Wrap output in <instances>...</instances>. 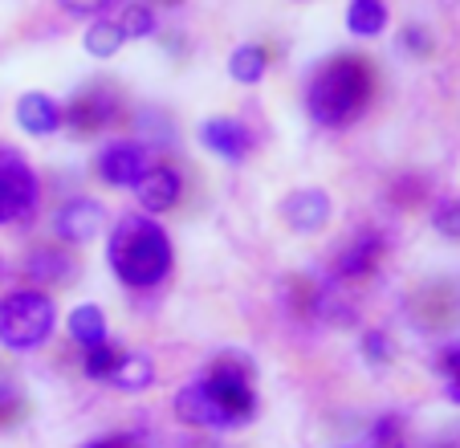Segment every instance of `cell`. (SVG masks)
Segmentation results:
<instances>
[{
    "instance_id": "cell-1",
    "label": "cell",
    "mask_w": 460,
    "mask_h": 448,
    "mask_svg": "<svg viewBox=\"0 0 460 448\" xmlns=\"http://www.w3.org/2000/svg\"><path fill=\"white\" fill-rule=\"evenodd\" d=\"M375 94V74L363 58L355 53H334L314 69L310 86H305V111L318 127L342 130L350 122H358L371 106Z\"/></svg>"
},
{
    "instance_id": "cell-2",
    "label": "cell",
    "mask_w": 460,
    "mask_h": 448,
    "mask_svg": "<svg viewBox=\"0 0 460 448\" xmlns=\"http://www.w3.org/2000/svg\"><path fill=\"white\" fill-rule=\"evenodd\" d=\"M172 237L167 228L147 212H127L111 228L106 241V261H111L114 277L130 290H155L172 273Z\"/></svg>"
},
{
    "instance_id": "cell-3",
    "label": "cell",
    "mask_w": 460,
    "mask_h": 448,
    "mask_svg": "<svg viewBox=\"0 0 460 448\" xmlns=\"http://www.w3.org/2000/svg\"><path fill=\"white\" fill-rule=\"evenodd\" d=\"M58 330V302L45 290H13L0 298V346L9 351H37Z\"/></svg>"
},
{
    "instance_id": "cell-4",
    "label": "cell",
    "mask_w": 460,
    "mask_h": 448,
    "mask_svg": "<svg viewBox=\"0 0 460 448\" xmlns=\"http://www.w3.org/2000/svg\"><path fill=\"white\" fill-rule=\"evenodd\" d=\"M41 204V180L17 147L0 143V224L29 220Z\"/></svg>"
},
{
    "instance_id": "cell-5",
    "label": "cell",
    "mask_w": 460,
    "mask_h": 448,
    "mask_svg": "<svg viewBox=\"0 0 460 448\" xmlns=\"http://www.w3.org/2000/svg\"><path fill=\"white\" fill-rule=\"evenodd\" d=\"M208 388L217 391V399L225 404V412L233 416V424H249L257 416V391H252V380H249V367L241 359H220L217 367L204 375Z\"/></svg>"
},
{
    "instance_id": "cell-6",
    "label": "cell",
    "mask_w": 460,
    "mask_h": 448,
    "mask_svg": "<svg viewBox=\"0 0 460 448\" xmlns=\"http://www.w3.org/2000/svg\"><path fill=\"white\" fill-rule=\"evenodd\" d=\"M122 114V103L114 90L106 86H86L70 98V106H61V122H70V130L78 135H90V130H102L114 127Z\"/></svg>"
},
{
    "instance_id": "cell-7",
    "label": "cell",
    "mask_w": 460,
    "mask_h": 448,
    "mask_svg": "<svg viewBox=\"0 0 460 448\" xmlns=\"http://www.w3.org/2000/svg\"><path fill=\"white\" fill-rule=\"evenodd\" d=\"M147 167H151L147 147L135 143V139H114V143H106L94 159L98 180L111 184V188H135V180H139Z\"/></svg>"
},
{
    "instance_id": "cell-8",
    "label": "cell",
    "mask_w": 460,
    "mask_h": 448,
    "mask_svg": "<svg viewBox=\"0 0 460 448\" xmlns=\"http://www.w3.org/2000/svg\"><path fill=\"white\" fill-rule=\"evenodd\" d=\"M175 416H180L183 424H191V428H212V432H228L236 428L233 416L225 412V404L217 399V391L208 388V380H191L180 388V396H175Z\"/></svg>"
},
{
    "instance_id": "cell-9",
    "label": "cell",
    "mask_w": 460,
    "mask_h": 448,
    "mask_svg": "<svg viewBox=\"0 0 460 448\" xmlns=\"http://www.w3.org/2000/svg\"><path fill=\"white\" fill-rule=\"evenodd\" d=\"M196 135H200V147H204V151H212V156L225 159V164H244V159L252 156V147H257L252 130L244 127L241 119H228V114L204 119Z\"/></svg>"
},
{
    "instance_id": "cell-10",
    "label": "cell",
    "mask_w": 460,
    "mask_h": 448,
    "mask_svg": "<svg viewBox=\"0 0 460 448\" xmlns=\"http://www.w3.org/2000/svg\"><path fill=\"white\" fill-rule=\"evenodd\" d=\"M106 224V208L98 204V200H66V204L58 208V216H53V233H58V241L66 245H90L98 233H102Z\"/></svg>"
},
{
    "instance_id": "cell-11",
    "label": "cell",
    "mask_w": 460,
    "mask_h": 448,
    "mask_svg": "<svg viewBox=\"0 0 460 448\" xmlns=\"http://www.w3.org/2000/svg\"><path fill=\"white\" fill-rule=\"evenodd\" d=\"M135 200H139V208L147 216L172 212L183 200V175L175 172L172 164H151L147 172L135 180Z\"/></svg>"
},
{
    "instance_id": "cell-12",
    "label": "cell",
    "mask_w": 460,
    "mask_h": 448,
    "mask_svg": "<svg viewBox=\"0 0 460 448\" xmlns=\"http://www.w3.org/2000/svg\"><path fill=\"white\" fill-rule=\"evenodd\" d=\"M281 216H286V224L294 228V233L310 237V233H322V228L331 224L334 204L322 188H297L281 200Z\"/></svg>"
},
{
    "instance_id": "cell-13",
    "label": "cell",
    "mask_w": 460,
    "mask_h": 448,
    "mask_svg": "<svg viewBox=\"0 0 460 448\" xmlns=\"http://www.w3.org/2000/svg\"><path fill=\"white\" fill-rule=\"evenodd\" d=\"M383 249H387V237H383L379 228H358V233L339 249V257H334V277H342V282L367 277L375 265H379Z\"/></svg>"
},
{
    "instance_id": "cell-14",
    "label": "cell",
    "mask_w": 460,
    "mask_h": 448,
    "mask_svg": "<svg viewBox=\"0 0 460 448\" xmlns=\"http://www.w3.org/2000/svg\"><path fill=\"white\" fill-rule=\"evenodd\" d=\"M17 127L25 135H37V139H49L61 130V103L45 90H25L17 98Z\"/></svg>"
},
{
    "instance_id": "cell-15",
    "label": "cell",
    "mask_w": 460,
    "mask_h": 448,
    "mask_svg": "<svg viewBox=\"0 0 460 448\" xmlns=\"http://www.w3.org/2000/svg\"><path fill=\"white\" fill-rule=\"evenodd\" d=\"M21 269H25V277L37 285V290H45V285L66 282V277L74 273V261L66 257V253H58V249H33Z\"/></svg>"
},
{
    "instance_id": "cell-16",
    "label": "cell",
    "mask_w": 460,
    "mask_h": 448,
    "mask_svg": "<svg viewBox=\"0 0 460 448\" xmlns=\"http://www.w3.org/2000/svg\"><path fill=\"white\" fill-rule=\"evenodd\" d=\"M111 383L119 391H147L151 383H155V363L143 351L119 354V363H114V371H111Z\"/></svg>"
},
{
    "instance_id": "cell-17",
    "label": "cell",
    "mask_w": 460,
    "mask_h": 448,
    "mask_svg": "<svg viewBox=\"0 0 460 448\" xmlns=\"http://www.w3.org/2000/svg\"><path fill=\"white\" fill-rule=\"evenodd\" d=\"M228 74H233V82H241V86H257L265 74H270V49L265 45H236L233 53H228Z\"/></svg>"
},
{
    "instance_id": "cell-18",
    "label": "cell",
    "mask_w": 460,
    "mask_h": 448,
    "mask_svg": "<svg viewBox=\"0 0 460 448\" xmlns=\"http://www.w3.org/2000/svg\"><path fill=\"white\" fill-rule=\"evenodd\" d=\"M114 25L122 29V37H127V41H147V37H155L159 17H155V9H151L147 0H122V9H119V17H114Z\"/></svg>"
},
{
    "instance_id": "cell-19",
    "label": "cell",
    "mask_w": 460,
    "mask_h": 448,
    "mask_svg": "<svg viewBox=\"0 0 460 448\" xmlns=\"http://www.w3.org/2000/svg\"><path fill=\"white\" fill-rule=\"evenodd\" d=\"M387 21H391V13H387V4L383 0H350L347 4V29L355 37H379L383 29H387Z\"/></svg>"
},
{
    "instance_id": "cell-20",
    "label": "cell",
    "mask_w": 460,
    "mask_h": 448,
    "mask_svg": "<svg viewBox=\"0 0 460 448\" xmlns=\"http://www.w3.org/2000/svg\"><path fill=\"white\" fill-rule=\"evenodd\" d=\"M66 327H70L74 343H82L86 351H90V346H98V343H106V314H102V306H90V302L74 306Z\"/></svg>"
},
{
    "instance_id": "cell-21",
    "label": "cell",
    "mask_w": 460,
    "mask_h": 448,
    "mask_svg": "<svg viewBox=\"0 0 460 448\" xmlns=\"http://www.w3.org/2000/svg\"><path fill=\"white\" fill-rule=\"evenodd\" d=\"M122 41H127V37H122V29L114 25L111 17H94L90 21V29H86V37H82L86 53L90 58H98V61H111L114 53L122 49Z\"/></svg>"
},
{
    "instance_id": "cell-22",
    "label": "cell",
    "mask_w": 460,
    "mask_h": 448,
    "mask_svg": "<svg viewBox=\"0 0 460 448\" xmlns=\"http://www.w3.org/2000/svg\"><path fill=\"white\" fill-rule=\"evenodd\" d=\"M119 354L122 351H114L111 343L90 346V351H86V375H90V380H111V371H114V363H119Z\"/></svg>"
},
{
    "instance_id": "cell-23",
    "label": "cell",
    "mask_w": 460,
    "mask_h": 448,
    "mask_svg": "<svg viewBox=\"0 0 460 448\" xmlns=\"http://www.w3.org/2000/svg\"><path fill=\"white\" fill-rule=\"evenodd\" d=\"M61 13H70V17H106L111 9H119L122 0H53Z\"/></svg>"
},
{
    "instance_id": "cell-24",
    "label": "cell",
    "mask_w": 460,
    "mask_h": 448,
    "mask_svg": "<svg viewBox=\"0 0 460 448\" xmlns=\"http://www.w3.org/2000/svg\"><path fill=\"white\" fill-rule=\"evenodd\" d=\"M432 224H436V233H440V237L460 241V200H444V204H436Z\"/></svg>"
},
{
    "instance_id": "cell-25",
    "label": "cell",
    "mask_w": 460,
    "mask_h": 448,
    "mask_svg": "<svg viewBox=\"0 0 460 448\" xmlns=\"http://www.w3.org/2000/svg\"><path fill=\"white\" fill-rule=\"evenodd\" d=\"M440 367H444V380H448V399L452 404H460V346L444 351Z\"/></svg>"
},
{
    "instance_id": "cell-26",
    "label": "cell",
    "mask_w": 460,
    "mask_h": 448,
    "mask_svg": "<svg viewBox=\"0 0 460 448\" xmlns=\"http://www.w3.org/2000/svg\"><path fill=\"white\" fill-rule=\"evenodd\" d=\"M363 351H367V359H371V363H387V354H391L387 335H379V330H367V335H363Z\"/></svg>"
},
{
    "instance_id": "cell-27",
    "label": "cell",
    "mask_w": 460,
    "mask_h": 448,
    "mask_svg": "<svg viewBox=\"0 0 460 448\" xmlns=\"http://www.w3.org/2000/svg\"><path fill=\"white\" fill-rule=\"evenodd\" d=\"M403 45H408L416 58H428V49H432V37H428L420 25H408V29H403Z\"/></svg>"
},
{
    "instance_id": "cell-28",
    "label": "cell",
    "mask_w": 460,
    "mask_h": 448,
    "mask_svg": "<svg viewBox=\"0 0 460 448\" xmlns=\"http://www.w3.org/2000/svg\"><path fill=\"white\" fill-rule=\"evenodd\" d=\"M90 448H122L119 440H102V444H90Z\"/></svg>"
}]
</instances>
